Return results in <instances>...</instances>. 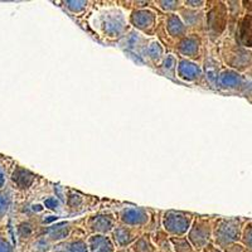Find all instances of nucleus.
<instances>
[{"label":"nucleus","instance_id":"nucleus-21","mask_svg":"<svg viewBox=\"0 0 252 252\" xmlns=\"http://www.w3.org/2000/svg\"><path fill=\"white\" fill-rule=\"evenodd\" d=\"M159 4H160V8L168 12H174L179 8V1H159Z\"/></svg>","mask_w":252,"mask_h":252},{"label":"nucleus","instance_id":"nucleus-2","mask_svg":"<svg viewBox=\"0 0 252 252\" xmlns=\"http://www.w3.org/2000/svg\"><path fill=\"white\" fill-rule=\"evenodd\" d=\"M212 235V224L207 217H198L193 220L190 229L188 231V241L197 250H202L207 246Z\"/></svg>","mask_w":252,"mask_h":252},{"label":"nucleus","instance_id":"nucleus-18","mask_svg":"<svg viewBox=\"0 0 252 252\" xmlns=\"http://www.w3.org/2000/svg\"><path fill=\"white\" fill-rule=\"evenodd\" d=\"M66 203L69 209L76 211V209L81 208V206H83V195L78 194V193H69L67 194Z\"/></svg>","mask_w":252,"mask_h":252},{"label":"nucleus","instance_id":"nucleus-9","mask_svg":"<svg viewBox=\"0 0 252 252\" xmlns=\"http://www.w3.org/2000/svg\"><path fill=\"white\" fill-rule=\"evenodd\" d=\"M199 48H201V39L197 34L187 35V37L182 38L178 43V51L187 60L198 57Z\"/></svg>","mask_w":252,"mask_h":252},{"label":"nucleus","instance_id":"nucleus-15","mask_svg":"<svg viewBox=\"0 0 252 252\" xmlns=\"http://www.w3.org/2000/svg\"><path fill=\"white\" fill-rule=\"evenodd\" d=\"M154 245L152 242L150 233L143 235L132 244V251L134 252H154Z\"/></svg>","mask_w":252,"mask_h":252},{"label":"nucleus","instance_id":"nucleus-12","mask_svg":"<svg viewBox=\"0 0 252 252\" xmlns=\"http://www.w3.org/2000/svg\"><path fill=\"white\" fill-rule=\"evenodd\" d=\"M72 227L68 222H62V223L53 224V226L46 228V238L48 241H60L66 240L69 235H71Z\"/></svg>","mask_w":252,"mask_h":252},{"label":"nucleus","instance_id":"nucleus-1","mask_svg":"<svg viewBox=\"0 0 252 252\" xmlns=\"http://www.w3.org/2000/svg\"><path fill=\"white\" fill-rule=\"evenodd\" d=\"M193 220H194L189 213L168 211V212H163L161 226L168 235L173 237H182L190 229Z\"/></svg>","mask_w":252,"mask_h":252},{"label":"nucleus","instance_id":"nucleus-20","mask_svg":"<svg viewBox=\"0 0 252 252\" xmlns=\"http://www.w3.org/2000/svg\"><path fill=\"white\" fill-rule=\"evenodd\" d=\"M44 206H46L47 209H51V211H61L62 209V207H61V203H60V199L56 197H48L44 201Z\"/></svg>","mask_w":252,"mask_h":252},{"label":"nucleus","instance_id":"nucleus-7","mask_svg":"<svg viewBox=\"0 0 252 252\" xmlns=\"http://www.w3.org/2000/svg\"><path fill=\"white\" fill-rule=\"evenodd\" d=\"M112 242L114 245H118L119 247L129 246L134 241L138 240V231L135 227L125 226V224H118L111 232Z\"/></svg>","mask_w":252,"mask_h":252},{"label":"nucleus","instance_id":"nucleus-23","mask_svg":"<svg viewBox=\"0 0 252 252\" xmlns=\"http://www.w3.org/2000/svg\"><path fill=\"white\" fill-rule=\"evenodd\" d=\"M186 6H190V8H194V9H199V8H203L204 6V1H184Z\"/></svg>","mask_w":252,"mask_h":252},{"label":"nucleus","instance_id":"nucleus-11","mask_svg":"<svg viewBox=\"0 0 252 252\" xmlns=\"http://www.w3.org/2000/svg\"><path fill=\"white\" fill-rule=\"evenodd\" d=\"M165 28L169 33V35L172 38H178V39H182V38L187 37V32L188 28L184 24V22L182 20L181 17H178L177 14H169L165 19Z\"/></svg>","mask_w":252,"mask_h":252},{"label":"nucleus","instance_id":"nucleus-10","mask_svg":"<svg viewBox=\"0 0 252 252\" xmlns=\"http://www.w3.org/2000/svg\"><path fill=\"white\" fill-rule=\"evenodd\" d=\"M90 252H114V242L106 235H91L87 238Z\"/></svg>","mask_w":252,"mask_h":252},{"label":"nucleus","instance_id":"nucleus-6","mask_svg":"<svg viewBox=\"0 0 252 252\" xmlns=\"http://www.w3.org/2000/svg\"><path fill=\"white\" fill-rule=\"evenodd\" d=\"M130 20L136 29L144 32L146 34H153L155 24H157V15L152 10L141 9V10H136L132 13Z\"/></svg>","mask_w":252,"mask_h":252},{"label":"nucleus","instance_id":"nucleus-17","mask_svg":"<svg viewBox=\"0 0 252 252\" xmlns=\"http://www.w3.org/2000/svg\"><path fill=\"white\" fill-rule=\"evenodd\" d=\"M177 58L173 55H166V57L163 58V63H161V69L165 71V75H174L177 73Z\"/></svg>","mask_w":252,"mask_h":252},{"label":"nucleus","instance_id":"nucleus-19","mask_svg":"<svg viewBox=\"0 0 252 252\" xmlns=\"http://www.w3.org/2000/svg\"><path fill=\"white\" fill-rule=\"evenodd\" d=\"M67 9L71 10L72 13L80 14V13L85 12L87 8V1H67Z\"/></svg>","mask_w":252,"mask_h":252},{"label":"nucleus","instance_id":"nucleus-24","mask_svg":"<svg viewBox=\"0 0 252 252\" xmlns=\"http://www.w3.org/2000/svg\"><path fill=\"white\" fill-rule=\"evenodd\" d=\"M0 252H9V249H6V246L4 244L0 242Z\"/></svg>","mask_w":252,"mask_h":252},{"label":"nucleus","instance_id":"nucleus-13","mask_svg":"<svg viewBox=\"0 0 252 252\" xmlns=\"http://www.w3.org/2000/svg\"><path fill=\"white\" fill-rule=\"evenodd\" d=\"M218 83H220V87H223V89L227 90L237 89V87L242 86L244 77L236 71L227 69V71H223L218 76Z\"/></svg>","mask_w":252,"mask_h":252},{"label":"nucleus","instance_id":"nucleus-5","mask_svg":"<svg viewBox=\"0 0 252 252\" xmlns=\"http://www.w3.org/2000/svg\"><path fill=\"white\" fill-rule=\"evenodd\" d=\"M150 220V216L143 207H127L119 212V222L121 224L135 228L146 227Z\"/></svg>","mask_w":252,"mask_h":252},{"label":"nucleus","instance_id":"nucleus-16","mask_svg":"<svg viewBox=\"0 0 252 252\" xmlns=\"http://www.w3.org/2000/svg\"><path fill=\"white\" fill-rule=\"evenodd\" d=\"M146 51H148V57H149L150 60L154 61V62L158 63L159 61H161L164 58L163 47H161L160 43H159V42H157V40H153V42H150Z\"/></svg>","mask_w":252,"mask_h":252},{"label":"nucleus","instance_id":"nucleus-3","mask_svg":"<svg viewBox=\"0 0 252 252\" xmlns=\"http://www.w3.org/2000/svg\"><path fill=\"white\" fill-rule=\"evenodd\" d=\"M118 226V218L111 213H96L85 220V228L94 235L111 233Z\"/></svg>","mask_w":252,"mask_h":252},{"label":"nucleus","instance_id":"nucleus-14","mask_svg":"<svg viewBox=\"0 0 252 252\" xmlns=\"http://www.w3.org/2000/svg\"><path fill=\"white\" fill-rule=\"evenodd\" d=\"M56 251L60 252H89V247H87V242L83 238L77 237L76 240L64 241L62 244L57 245L53 249Z\"/></svg>","mask_w":252,"mask_h":252},{"label":"nucleus","instance_id":"nucleus-8","mask_svg":"<svg viewBox=\"0 0 252 252\" xmlns=\"http://www.w3.org/2000/svg\"><path fill=\"white\" fill-rule=\"evenodd\" d=\"M177 75L182 80L193 82V81H197L198 78L201 77L202 69L197 63L183 57L179 60L177 64Z\"/></svg>","mask_w":252,"mask_h":252},{"label":"nucleus","instance_id":"nucleus-4","mask_svg":"<svg viewBox=\"0 0 252 252\" xmlns=\"http://www.w3.org/2000/svg\"><path fill=\"white\" fill-rule=\"evenodd\" d=\"M240 224L236 220H222L215 226L216 242L220 246L233 244L240 238Z\"/></svg>","mask_w":252,"mask_h":252},{"label":"nucleus","instance_id":"nucleus-22","mask_svg":"<svg viewBox=\"0 0 252 252\" xmlns=\"http://www.w3.org/2000/svg\"><path fill=\"white\" fill-rule=\"evenodd\" d=\"M244 241H245V244L252 250V223L249 224V226H246V228H245Z\"/></svg>","mask_w":252,"mask_h":252}]
</instances>
